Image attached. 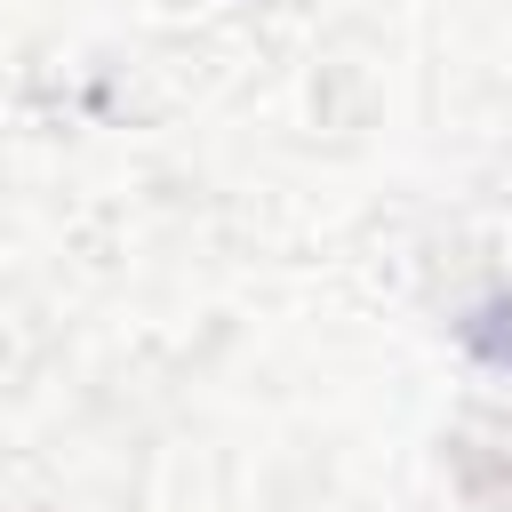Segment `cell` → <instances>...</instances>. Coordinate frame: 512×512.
Returning a JSON list of instances; mask_svg holds the SVG:
<instances>
[{"label":"cell","instance_id":"obj_1","mask_svg":"<svg viewBox=\"0 0 512 512\" xmlns=\"http://www.w3.org/2000/svg\"><path fill=\"white\" fill-rule=\"evenodd\" d=\"M480 352H488V360H512V304L480 320Z\"/></svg>","mask_w":512,"mask_h":512}]
</instances>
